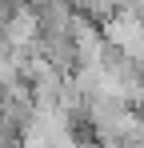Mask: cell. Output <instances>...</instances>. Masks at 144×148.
Masks as SVG:
<instances>
[{"instance_id":"cell-1","label":"cell","mask_w":144,"mask_h":148,"mask_svg":"<svg viewBox=\"0 0 144 148\" xmlns=\"http://www.w3.org/2000/svg\"><path fill=\"white\" fill-rule=\"evenodd\" d=\"M136 148H144V144H136Z\"/></svg>"}]
</instances>
